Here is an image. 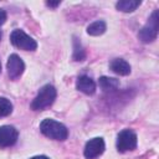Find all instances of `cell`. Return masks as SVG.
Masks as SVG:
<instances>
[{
	"label": "cell",
	"mask_w": 159,
	"mask_h": 159,
	"mask_svg": "<svg viewBox=\"0 0 159 159\" xmlns=\"http://www.w3.org/2000/svg\"><path fill=\"white\" fill-rule=\"evenodd\" d=\"M40 130L43 135L55 140H65L68 137L67 128L62 123L51 118H46L40 123Z\"/></svg>",
	"instance_id": "6da1fadb"
},
{
	"label": "cell",
	"mask_w": 159,
	"mask_h": 159,
	"mask_svg": "<svg viewBox=\"0 0 159 159\" xmlns=\"http://www.w3.org/2000/svg\"><path fill=\"white\" fill-rule=\"evenodd\" d=\"M56 99V89L52 84H45L37 93V96L31 102V109L42 111L50 107Z\"/></svg>",
	"instance_id": "7a4b0ae2"
},
{
	"label": "cell",
	"mask_w": 159,
	"mask_h": 159,
	"mask_svg": "<svg viewBox=\"0 0 159 159\" xmlns=\"http://www.w3.org/2000/svg\"><path fill=\"white\" fill-rule=\"evenodd\" d=\"M158 30H159V17H158V10H154L153 14L150 15L148 22L139 30L138 37L142 42L148 43L153 42L157 36H158Z\"/></svg>",
	"instance_id": "3957f363"
},
{
	"label": "cell",
	"mask_w": 159,
	"mask_h": 159,
	"mask_svg": "<svg viewBox=\"0 0 159 159\" xmlns=\"http://www.w3.org/2000/svg\"><path fill=\"white\" fill-rule=\"evenodd\" d=\"M10 41L15 47L24 50V51H35L37 47L36 41L32 37H30L27 34H25L22 30H19V29L11 32Z\"/></svg>",
	"instance_id": "277c9868"
},
{
	"label": "cell",
	"mask_w": 159,
	"mask_h": 159,
	"mask_svg": "<svg viewBox=\"0 0 159 159\" xmlns=\"http://www.w3.org/2000/svg\"><path fill=\"white\" fill-rule=\"evenodd\" d=\"M117 149L120 153L133 150L137 147V135L130 129H123L117 137Z\"/></svg>",
	"instance_id": "5b68a950"
},
{
	"label": "cell",
	"mask_w": 159,
	"mask_h": 159,
	"mask_svg": "<svg viewBox=\"0 0 159 159\" xmlns=\"http://www.w3.org/2000/svg\"><path fill=\"white\" fill-rule=\"evenodd\" d=\"M104 152V140L99 137L89 139L86 143L83 154L86 159H94L97 157H99L102 153Z\"/></svg>",
	"instance_id": "8992f818"
},
{
	"label": "cell",
	"mask_w": 159,
	"mask_h": 159,
	"mask_svg": "<svg viewBox=\"0 0 159 159\" xmlns=\"http://www.w3.org/2000/svg\"><path fill=\"white\" fill-rule=\"evenodd\" d=\"M6 68H7V75L11 80H16L19 78L24 70H25V65H24V61L15 53L10 55L9 58H7V63H6Z\"/></svg>",
	"instance_id": "52a82bcc"
},
{
	"label": "cell",
	"mask_w": 159,
	"mask_h": 159,
	"mask_svg": "<svg viewBox=\"0 0 159 159\" xmlns=\"http://www.w3.org/2000/svg\"><path fill=\"white\" fill-rule=\"evenodd\" d=\"M19 133L12 125H1L0 127V148H7L16 143Z\"/></svg>",
	"instance_id": "ba28073f"
},
{
	"label": "cell",
	"mask_w": 159,
	"mask_h": 159,
	"mask_svg": "<svg viewBox=\"0 0 159 159\" xmlns=\"http://www.w3.org/2000/svg\"><path fill=\"white\" fill-rule=\"evenodd\" d=\"M76 88L81 92H83L84 94H93L96 92V83L91 77L83 75V76H80L77 78Z\"/></svg>",
	"instance_id": "9c48e42d"
},
{
	"label": "cell",
	"mask_w": 159,
	"mask_h": 159,
	"mask_svg": "<svg viewBox=\"0 0 159 159\" xmlns=\"http://www.w3.org/2000/svg\"><path fill=\"white\" fill-rule=\"evenodd\" d=\"M109 68L117 73V75H120V76H127L130 73V65L123 60V58H114L109 63Z\"/></svg>",
	"instance_id": "30bf717a"
},
{
	"label": "cell",
	"mask_w": 159,
	"mask_h": 159,
	"mask_svg": "<svg viewBox=\"0 0 159 159\" xmlns=\"http://www.w3.org/2000/svg\"><path fill=\"white\" fill-rule=\"evenodd\" d=\"M139 5H140L139 0H120L116 4V7H117V10L123 11V12H132Z\"/></svg>",
	"instance_id": "8fae6325"
},
{
	"label": "cell",
	"mask_w": 159,
	"mask_h": 159,
	"mask_svg": "<svg viewBox=\"0 0 159 159\" xmlns=\"http://www.w3.org/2000/svg\"><path fill=\"white\" fill-rule=\"evenodd\" d=\"M106 29H107L106 22L102 20H97L87 26V34L91 36H99L106 31Z\"/></svg>",
	"instance_id": "7c38bea8"
},
{
	"label": "cell",
	"mask_w": 159,
	"mask_h": 159,
	"mask_svg": "<svg viewBox=\"0 0 159 159\" xmlns=\"http://www.w3.org/2000/svg\"><path fill=\"white\" fill-rule=\"evenodd\" d=\"M98 84L103 91H114L119 86V81L113 77H106L102 76L98 80Z\"/></svg>",
	"instance_id": "4fadbf2b"
},
{
	"label": "cell",
	"mask_w": 159,
	"mask_h": 159,
	"mask_svg": "<svg viewBox=\"0 0 159 159\" xmlns=\"http://www.w3.org/2000/svg\"><path fill=\"white\" fill-rule=\"evenodd\" d=\"M72 57L75 61H83L86 57V53H84V50H83L81 42L76 37L73 39V56Z\"/></svg>",
	"instance_id": "5bb4252c"
},
{
	"label": "cell",
	"mask_w": 159,
	"mask_h": 159,
	"mask_svg": "<svg viewBox=\"0 0 159 159\" xmlns=\"http://www.w3.org/2000/svg\"><path fill=\"white\" fill-rule=\"evenodd\" d=\"M12 112V103L4 97H0V117H6Z\"/></svg>",
	"instance_id": "9a60e30c"
},
{
	"label": "cell",
	"mask_w": 159,
	"mask_h": 159,
	"mask_svg": "<svg viewBox=\"0 0 159 159\" xmlns=\"http://www.w3.org/2000/svg\"><path fill=\"white\" fill-rule=\"evenodd\" d=\"M5 21H6V12L5 10L0 9V25H2Z\"/></svg>",
	"instance_id": "2e32d148"
},
{
	"label": "cell",
	"mask_w": 159,
	"mask_h": 159,
	"mask_svg": "<svg viewBox=\"0 0 159 159\" xmlns=\"http://www.w3.org/2000/svg\"><path fill=\"white\" fill-rule=\"evenodd\" d=\"M46 5L50 6V7H56V6L60 5V1H55V2H52V1H46Z\"/></svg>",
	"instance_id": "e0dca14e"
},
{
	"label": "cell",
	"mask_w": 159,
	"mask_h": 159,
	"mask_svg": "<svg viewBox=\"0 0 159 159\" xmlns=\"http://www.w3.org/2000/svg\"><path fill=\"white\" fill-rule=\"evenodd\" d=\"M30 159H50V158H47L46 155H36V157H32Z\"/></svg>",
	"instance_id": "ac0fdd59"
},
{
	"label": "cell",
	"mask_w": 159,
	"mask_h": 159,
	"mask_svg": "<svg viewBox=\"0 0 159 159\" xmlns=\"http://www.w3.org/2000/svg\"><path fill=\"white\" fill-rule=\"evenodd\" d=\"M0 72H1V62H0Z\"/></svg>",
	"instance_id": "d6986e66"
},
{
	"label": "cell",
	"mask_w": 159,
	"mask_h": 159,
	"mask_svg": "<svg viewBox=\"0 0 159 159\" xmlns=\"http://www.w3.org/2000/svg\"><path fill=\"white\" fill-rule=\"evenodd\" d=\"M0 37H1V32H0Z\"/></svg>",
	"instance_id": "ffe728a7"
}]
</instances>
